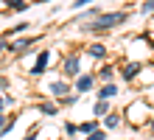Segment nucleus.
Here are the masks:
<instances>
[{
  "label": "nucleus",
  "mask_w": 154,
  "mask_h": 140,
  "mask_svg": "<svg viewBox=\"0 0 154 140\" xmlns=\"http://www.w3.org/2000/svg\"><path fill=\"white\" fill-rule=\"evenodd\" d=\"M126 11H109V14H101L95 23H90L87 28L90 31H95V34H104V31H109V28H115V25H121L123 20H126Z\"/></svg>",
  "instance_id": "nucleus-1"
},
{
  "label": "nucleus",
  "mask_w": 154,
  "mask_h": 140,
  "mask_svg": "<svg viewBox=\"0 0 154 140\" xmlns=\"http://www.w3.org/2000/svg\"><path fill=\"white\" fill-rule=\"evenodd\" d=\"M48 90L53 92V95H59V98H67V95H70V87H67L65 81H53V84H51Z\"/></svg>",
  "instance_id": "nucleus-2"
},
{
  "label": "nucleus",
  "mask_w": 154,
  "mask_h": 140,
  "mask_svg": "<svg viewBox=\"0 0 154 140\" xmlns=\"http://www.w3.org/2000/svg\"><path fill=\"white\" fill-rule=\"evenodd\" d=\"M79 73V56H70L65 62V76H76Z\"/></svg>",
  "instance_id": "nucleus-3"
},
{
  "label": "nucleus",
  "mask_w": 154,
  "mask_h": 140,
  "mask_svg": "<svg viewBox=\"0 0 154 140\" xmlns=\"http://www.w3.org/2000/svg\"><path fill=\"white\" fill-rule=\"evenodd\" d=\"M112 95H118V87H115V84H104V87L98 90V98H101V101L112 98Z\"/></svg>",
  "instance_id": "nucleus-4"
},
{
  "label": "nucleus",
  "mask_w": 154,
  "mask_h": 140,
  "mask_svg": "<svg viewBox=\"0 0 154 140\" xmlns=\"http://www.w3.org/2000/svg\"><path fill=\"white\" fill-rule=\"evenodd\" d=\"M48 56H51L48 51H42V53H39V59H37V64L31 67V73H42L45 67H48Z\"/></svg>",
  "instance_id": "nucleus-5"
},
{
  "label": "nucleus",
  "mask_w": 154,
  "mask_h": 140,
  "mask_svg": "<svg viewBox=\"0 0 154 140\" xmlns=\"http://www.w3.org/2000/svg\"><path fill=\"white\" fill-rule=\"evenodd\" d=\"M137 73H140V64H137V62H129V64L123 67V79L129 81V79H134V76H137Z\"/></svg>",
  "instance_id": "nucleus-6"
},
{
  "label": "nucleus",
  "mask_w": 154,
  "mask_h": 140,
  "mask_svg": "<svg viewBox=\"0 0 154 140\" xmlns=\"http://www.w3.org/2000/svg\"><path fill=\"white\" fill-rule=\"evenodd\" d=\"M76 90L79 92H87V90H93V76H81L76 81Z\"/></svg>",
  "instance_id": "nucleus-7"
},
{
  "label": "nucleus",
  "mask_w": 154,
  "mask_h": 140,
  "mask_svg": "<svg viewBox=\"0 0 154 140\" xmlns=\"http://www.w3.org/2000/svg\"><path fill=\"white\" fill-rule=\"evenodd\" d=\"M93 115H98V118H106V115H109V104H106V101H98V104L93 107Z\"/></svg>",
  "instance_id": "nucleus-8"
},
{
  "label": "nucleus",
  "mask_w": 154,
  "mask_h": 140,
  "mask_svg": "<svg viewBox=\"0 0 154 140\" xmlns=\"http://www.w3.org/2000/svg\"><path fill=\"white\" fill-rule=\"evenodd\" d=\"M90 56H93V59H104L106 48H104V45H90Z\"/></svg>",
  "instance_id": "nucleus-9"
},
{
  "label": "nucleus",
  "mask_w": 154,
  "mask_h": 140,
  "mask_svg": "<svg viewBox=\"0 0 154 140\" xmlns=\"http://www.w3.org/2000/svg\"><path fill=\"white\" fill-rule=\"evenodd\" d=\"M104 123H106V129H115L118 123H121V115H118V112H109V115H106V120H104Z\"/></svg>",
  "instance_id": "nucleus-10"
},
{
  "label": "nucleus",
  "mask_w": 154,
  "mask_h": 140,
  "mask_svg": "<svg viewBox=\"0 0 154 140\" xmlns=\"http://www.w3.org/2000/svg\"><path fill=\"white\" fill-rule=\"evenodd\" d=\"M39 112H42V115H56V107H53V104H39Z\"/></svg>",
  "instance_id": "nucleus-11"
},
{
  "label": "nucleus",
  "mask_w": 154,
  "mask_h": 140,
  "mask_svg": "<svg viewBox=\"0 0 154 140\" xmlns=\"http://www.w3.org/2000/svg\"><path fill=\"white\" fill-rule=\"evenodd\" d=\"M79 132H90V135H93V132H98V129H95L93 120H87V123H79Z\"/></svg>",
  "instance_id": "nucleus-12"
},
{
  "label": "nucleus",
  "mask_w": 154,
  "mask_h": 140,
  "mask_svg": "<svg viewBox=\"0 0 154 140\" xmlns=\"http://www.w3.org/2000/svg\"><path fill=\"white\" fill-rule=\"evenodd\" d=\"M6 3H8V6H11V8H14V11H23V8H25V6H28V3H25V0H6Z\"/></svg>",
  "instance_id": "nucleus-13"
},
{
  "label": "nucleus",
  "mask_w": 154,
  "mask_h": 140,
  "mask_svg": "<svg viewBox=\"0 0 154 140\" xmlns=\"http://www.w3.org/2000/svg\"><path fill=\"white\" fill-rule=\"evenodd\" d=\"M140 11H143V14H149V11H154V0H146V3L140 6Z\"/></svg>",
  "instance_id": "nucleus-14"
},
{
  "label": "nucleus",
  "mask_w": 154,
  "mask_h": 140,
  "mask_svg": "<svg viewBox=\"0 0 154 140\" xmlns=\"http://www.w3.org/2000/svg\"><path fill=\"white\" fill-rule=\"evenodd\" d=\"M65 132L67 135H76L79 132V123H65Z\"/></svg>",
  "instance_id": "nucleus-15"
},
{
  "label": "nucleus",
  "mask_w": 154,
  "mask_h": 140,
  "mask_svg": "<svg viewBox=\"0 0 154 140\" xmlns=\"http://www.w3.org/2000/svg\"><path fill=\"white\" fill-rule=\"evenodd\" d=\"M104 137H106V135H104V132H93V135H90V137H87V140H104Z\"/></svg>",
  "instance_id": "nucleus-16"
},
{
  "label": "nucleus",
  "mask_w": 154,
  "mask_h": 140,
  "mask_svg": "<svg viewBox=\"0 0 154 140\" xmlns=\"http://www.w3.org/2000/svg\"><path fill=\"white\" fill-rule=\"evenodd\" d=\"M87 3H93V0H73V8H81V6H87Z\"/></svg>",
  "instance_id": "nucleus-17"
},
{
  "label": "nucleus",
  "mask_w": 154,
  "mask_h": 140,
  "mask_svg": "<svg viewBox=\"0 0 154 140\" xmlns=\"http://www.w3.org/2000/svg\"><path fill=\"white\" fill-rule=\"evenodd\" d=\"M3 48H8V42H6V39H0V51H3Z\"/></svg>",
  "instance_id": "nucleus-18"
},
{
  "label": "nucleus",
  "mask_w": 154,
  "mask_h": 140,
  "mask_svg": "<svg viewBox=\"0 0 154 140\" xmlns=\"http://www.w3.org/2000/svg\"><path fill=\"white\" fill-rule=\"evenodd\" d=\"M25 140H37V135H28V137H25Z\"/></svg>",
  "instance_id": "nucleus-19"
},
{
  "label": "nucleus",
  "mask_w": 154,
  "mask_h": 140,
  "mask_svg": "<svg viewBox=\"0 0 154 140\" xmlns=\"http://www.w3.org/2000/svg\"><path fill=\"white\" fill-rule=\"evenodd\" d=\"M3 107H6V101H3V98H0V109H3Z\"/></svg>",
  "instance_id": "nucleus-20"
},
{
  "label": "nucleus",
  "mask_w": 154,
  "mask_h": 140,
  "mask_svg": "<svg viewBox=\"0 0 154 140\" xmlns=\"http://www.w3.org/2000/svg\"><path fill=\"white\" fill-rule=\"evenodd\" d=\"M0 129H3V115H0Z\"/></svg>",
  "instance_id": "nucleus-21"
},
{
  "label": "nucleus",
  "mask_w": 154,
  "mask_h": 140,
  "mask_svg": "<svg viewBox=\"0 0 154 140\" xmlns=\"http://www.w3.org/2000/svg\"><path fill=\"white\" fill-rule=\"evenodd\" d=\"M151 132H154V120H151Z\"/></svg>",
  "instance_id": "nucleus-22"
}]
</instances>
